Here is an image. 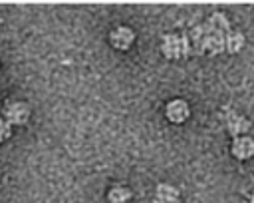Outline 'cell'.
<instances>
[{"label": "cell", "mask_w": 254, "mask_h": 203, "mask_svg": "<svg viewBox=\"0 0 254 203\" xmlns=\"http://www.w3.org/2000/svg\"><path fill=\"white\" fill-rule=\"evenodd\" d=\"M232 30L230 20L224 12H212L204 22L196 24L187 32L190 40L192 54H208L216 56L224 52V38Z\"/></svg>", "instance_id": "obj_1"}, {"label": "cell", "mask_w": 254, "mask_h": 203, "mask_svg": "<svg viewBox=\"0 0 254 203\" xmlns=\"http://www.w3.org/2000/svg\"><path fill=\"white\" fill-rule=\"evenodd\" d=\"M161 52L167 60H183L189 58L192 54L190 48V40L187 36V32H179V34H165L161 38Z\"/></svg>", "instance_id": "obj_2"}, {"label": "cell", "mask_w": 254, "mask_h": 203, "mask_svg": "<svg viewBox=\"0 0 254 203\" xmlns=\"http://www.w3.org/2000/svg\"><path fill=\"white\" fill-rule=\"evenodd\" d=\"M218 117L220 121L224 123L228 135L234 139V137H240V135H248V131L252 129V121L244 115V113H238L236 109L232 107H222L218 111Z\"/></svg>", "instance_id": "obj_3"}, {"label": "cell", "mask_w": 254, "mask_h": 203, "mask_svg": "<svg viewBox=\"0 0 254 203\" xmlns=\"http://www.w3.org/2000/svg\"><path fill=\"white\" fill-rule=\"evenodd\" d=\"M165 115H167V119H169L171 123H183V121H187L189 115H190V105H189L185 100L175 98V100H171V102L165 105Z\"/></svg>", "instance_id": "obj_4"}, {"label": "cell", "mask_w": 254, "mask_h": 203, "mask_svg": "<svg viewBox=\"0 0 254 203\" xmlns=\"http://www.w3.org/2000/svg\"><path fill=\"white\" fill-rule=\"evenodd\" d=\"M230 153L238 161H246V159L254 157V139L250 135L234 137L232 143H230Z\"/></svg>", "instance_id": "obj_5"}, {"label": "cell", "mask_w": 254, "mask_h": 203, "mask_svg": "<svg viewBox=\"0 0 254 203\" xmlns=\"http://www.w3.org/2000/svg\"><path fill=\"white\" fill-rule=\"evenodd\" d=\"M4 115H6V121L8 123L22 125L30 117V107L26 103H22V102H10V103L4 105Z\"/></svg>", "instance_id": "obj_6"}, {"label": "cell", "mask_w": 254, "mask_h": 203, "mask_svg": "<svg viewBox=\"0 0 254 203\" xmlns=\"http://www.w3.org/2000/svg\"><path fill=\"white\" fill-rule=\"evenodd\" d=\"M109 42H111V46L115 50H127L135 42V32L131 28H127V26H117L115 30H111Z\"/></svg>", "instance_id": "obj_7"}, {"label": "cell", "mask_w": 254, "mask_h": 203, "mask_svg": "<svg viewBox=\"0 0 254 203\" xmlns=\"http://www.w3.org/2000/svg\"><path fill=\"white\" fill-rule=\"evenodd\" d=\"M153 203H179V189L171 183H159L155 189Z\"/></svg>", "instance_id": "obj_8"}, {"label": "cell", "mask_w": 254, "mask_h": 203, "mask_svg": "<svg viewBox=\"0 0 254 203\" xmlns=\"http://www.w3.org/2000/svg\"><path fill=\"white\" fill-rule=\"evenodd\" d=\"M246 44V38L242 32H236V30H230L224 38V52L228 54H238Z\"/></svg>", "instance_id": "obj_9"}, {"label": "cell", "mask_w": 254, "mask_h": 203, "mask_svg": "<svg viewBox=\"0 0 254 203\" xmlns=\"http://www.w3.org/2000/svg\"><path fill=\"white\" fill-rule=\"evenodd\" d=\"M131 197H133L131 189H127V187H121V185H117V187L109 189L107 201H109V203H131Z\"/></svg>", "instance_id": "obj_10"}, {"label": "cell", "mask_w": 254, "mask_h": 203, "mask_svg": "<svg viewBox=\"0 0 254 203\" xmlns=\"http://www.w3.org/2000/svg\"><path fill=\"white\" fill-rule=\"evenodd\" d=\"M10 133H12V131H10V123H8L6 119H0V143L6 141V139L10 137Z\"/></svg>", "instance_id": "obj_11"}, {"label": "cell", "mask_w": 254, "mask_h": 203, "mask_svg": "<svg viewBox=\"0 0 254 203\" xmlns=\"http://www.w3.org/2000/svg\"><path fill=\"white\" fill-rule=\"evenodd\" d=\"M248 201H250V203H254V195H252V197H250V199H248Z\"/></svg>", "instance_id": "obj_12"}, {"label": "cell", "mask_w": 254, "mask_h": 203, "mask_svg": "<svg viewBox=\"0 0 254 203\" xmlns=\"http://www.w3.org/2000/svg\"><path fill=\"white\" fill-rule=\"evenodd\" d=\"M244 203H250V201H244Z\"/></svg>", "instance_id": "obj_13"}]
</instances>
